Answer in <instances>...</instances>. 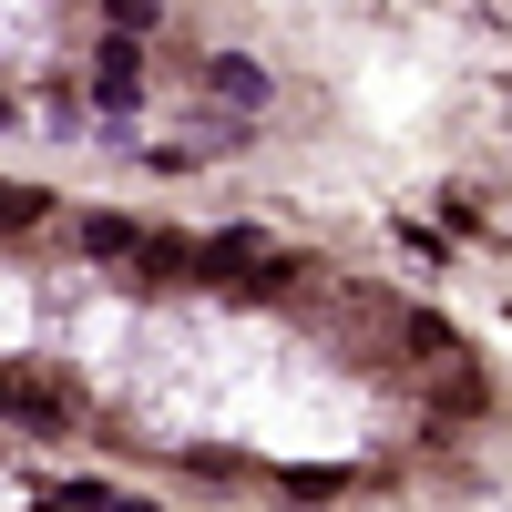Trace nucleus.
<instances>
[{"label": "nucleus", "mask_w": 512, "mask_h": 512, "mask_svg": "<svg viewBox=\"0 0 512 512\" xmlns=\"http://www.w3.org/2000/svg\"><path fill=\"white\" fill-rule=\"evenodd\" d=\"M267 256H277V246L256 236V226H226V236H205V246H195V287H226V297H246Z\"/></svg>", "instance_id": "f257e3e1"}, {"label": "nucleus", "mask_w": 512, "mask_h": 512, "mask_svg": "<svg viewBox=\"0 0 512 512\" xmlns=\"http://www.w3.org/2000/svg\"><path fill=\"white\" fill-rule=\"evenodd\" d=\"M185 82H195L205 103H226V113H267V93H277V82L256 72V62H236V52H195Z\"/></svg>", "instance_id": "f03ea898"}, {"label": "nucleus", "mask_w": 512, "mask_h": 512, "mask_svg": "<svg viewBox=\"0 0 512 512\" xmlns=\"http://www.w3.org/2000/svg\"><path fill=\"white\" fill-rule=\"evenodd\" d=\"M93 103H103V113H134V103H144V41H134V31H103V52H93Z\"/></svg>", "instance_id": "7ed1b4c3"}, {"label": "nucleus", "mask_w": 512, "mask_h": 512, "mask_svg": "<svg viewBox=\"0 0 512 512\" xmlns=\"http://www.w3.org/2000/svg\"><path fill=\"white\" fill-rule=\"evenodd\" d=\"M0 420L11 431H72V400L41 390V369H0Z\"/></svg>", "instance_id": "20e7f679"}, {"label": "nucleus", "mask_w": 512, "mask_h": 512, "mask_svg": "<svg viewBox=\"0 0 512 512\" xmlns=\"http://www.w3.org/2000/svg\"><path fill=\"white\" fill-rule=\"evenodd\" d=\"M123 277H134L144 297H154V287H185V277H195V246H185V236H164V226H144L134 256H123Z\"/></svg>", "instance_id": "39448f33"}, {"label": "nucleus", "mask_w": 512, "mask_h": 512, "mask_svg": "<svg viewBox=\"0 0 512 512\" xmlns=\"http://www.w3.org/2000/svg\"><path fill=\"white\" fill-rule=\"evenodd\" d=\"M72 236H82V256H103V267H123V256H134V236H144V226L123 216V205H93V216H82Z\"/></svg>", "instance_id": "423d86ee"}, {"label": "nucleus", "mask_w": 512, "mask_h": 512, "mask_svg": "<svg viewBox=\"0 0 512 512\" xmlns=\"http://www.w3.org/2000/svg\"><path fill=\"white\" fill-rule=\"evenodd\" d=\"M41 512H154V502L113 492V482H62V492H41Z\"/></svg>", "instance_id": "0eeeda50"}, {"label": "nucleus", "mask_w": 512, "mask_h": 512, "mask_svg": "<svg viewBox=\"0 0 512 512\" xmlns=\"http://www.w3.org/2000/svg\"><path fill=\"white\" fill-rule=\"evenodd\" d=\"M175 472H185V482H205V492H236V482H256V461H246V451H185Z\"/></svg>", "instance_id": "6e6552de"}, {"label": "nucleus", "mask_w": 512, "mask_h": 512, "mask_svg": "<svg viewBox=\"0 0 512 512\" xmlns=\"http://www.w3.org/2000/svg\"><path fill=\"white\" fill-rule=\"evenodd\" d=\"M52 216V185H0V236H31Z\"/></svg>", "instance_id": "1a4fd4ad"}, {"label": "nucleus", "mask_w": 512, "mask_h": 512, "mask_svg": "<svg viewBox=\"0 0 512 512\" xmlns=\"http://www.w3.org/2000/svg\"><path fill=\"white\" fill-rule=\"evenodd\" d=\"M287 502H338V492H349V472H267Z\"/></svg>", "instance_id": "9d476101"}, {"label": "nucleus", "mask_w": 512, "mask_h": 512, "mask_svg": "<svg viewBox=\"0 0 512 512\" xmlns=\"http://www.w3.org/2000/svg\"><path fill=\"white\" fill-rule=\"evenodd\" d=\"M103 11H113V31H144V21L164 11V0H103Z\"/></svg>", "instance_id": "9b49d317"}]
</instances>
